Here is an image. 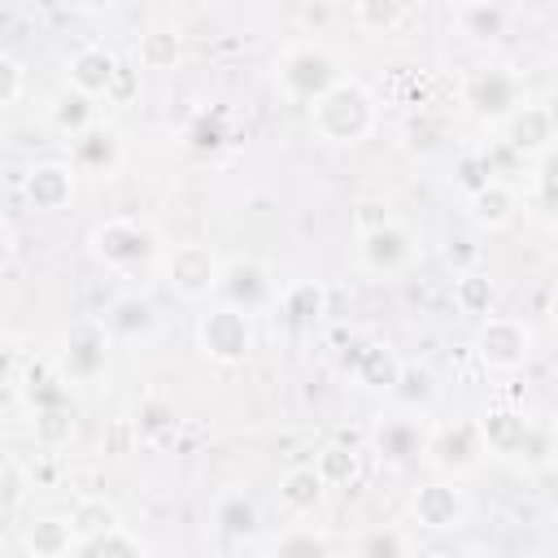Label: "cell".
<instances>
[{
  "label": "cell",
  "mask_w": 558,
  "mask_h": 558,
  "mask_svg": "<svg viewBox=\"0 0 558 558\" xmlns=\"http://www.w3.org/2000/svg\"><path fill=\"white\" fill-rule=\"evenodd\" d=\"M218 301L235 305L244 314H262L279 301V283H275L270 266H262L253 257H231L222 270V283H218Z\"/></svg>",
  "instance_id": "4fadbf2b"
},
{
  "label": "cell",
  "mask_w": 558,
  "mask_h": 558,
  "mask_svg": "<svg viewBox=\"0 0 558 558\" xmlns=\"http://www.w3.org/2000/svg\"><path fill=\"white\" fill-rule=\"evenodd\" d=\"M536 201L545 209H558V144L536 161Z\"/></svg>",
  "instance_id": "ab89813d"
},
{
  "label": "cell",
  "mask_w": 558,
  "mask_h": 558,
  "mask_svg": "<svg viewBox=\"0 0 558 558\" xmlns=\"http://www.w3.org/2000/svg\"><path fill=\"white\" fill-rule=\"evenodd\" d=\"M414 257H418V240H414V231H410L405 222H397V218H388L384 227L357 235V262H362V270H371V275H379V279L410 270Z\"/></svg>",
  "instance_id": "7c38bea8"
},
{
  "label": "cell",
  "mask_w": 558,
  "mask_h": 558,
  "mask_svg": "<svg viewBox=\"0 0 558 558\" xmlns=\"http://www.w3.org/2000/svg\"><path fill=\"white\" fill-rule=\"evenodd\" d=\"M196 349L218 362V366H240L253 349H257V327H253V314L235 310V305H209L201 318H196Z\"/></svg>",
  "instance_id": "8992f818"
},
{
  "label": "cell",
  "mask_w": 558,
  "mask_h": 558,
  "mask_svg": "<svg viewBox=\"0 0 558 558\" xmlns=\"http://www.w3.org/2000/svg\"><path fill=\"white\" fill-rule=\"evenodd\" d=\"M187 144L192 148H222L227 144V126H222V118L218 113H201L192 126H187Z\"/></svg>",
  "instance_id": "60d3db41"
},
{
  "label": "cell",
  "mask_w": 558,
  "mask_h": 558,
  "mask_svg": "<svg viewBox=\"0 0 558 558\" xmlns=\"http://www.w3.org/2000/svg\"><path fill=\"white\" fill-rule=\"evenodd\" d=\"M26 558H70L78 549V536L70 527V514H31L17 532Z\"/></svg>",
  "instance_id": "ffe728a7"
},
{
  "label": "cell",
  "mask_w": 558,
  "mask_h": 558,
  "mask_svg": "<svg viewBox=\"0 0 558 558\" xmlns=\"http://www.w3.org/2000/svg\"><path fill=\"white\" fill-rule=\"evenodd\" d=\"M275 310L283 314L288 327H314L327 314V288L318 279H296V283L279 288Z\"/></svg>",
  "instance_id": "cb8c5ba5"
},
{
  "label": "cell",
  "mask_w": 558,
  "mask_h": 558,
  "mask_svg": "<svg viewBox=\"0 0 558 558\" xmlns=\"http://www.w3.org/2000/svg\"><path fill=\"white\" fill-rule=\"evenodd\" d=\"M340 78H344V74H340V61H336L323 44L296 39V44H288V48L275 57V87H279L283 100H292V105H314V100H323Z\"/></svg>",
  "instance_id": "277c9868"
},
{
  "label": "cell",
  "mask_w": 558,
  "mask_h": 558,
  "mask_svg": "<svg viewBox=\"0 0 558 558\" xmlns=\"http://www.w3.org/2000/svg\"><path fill=\"white\" fill-rule=\"evenodd\" d=\"M109 349H113V336H109L105 318H78L61 336L57 371L70 384H92V379H100L109 371Z\"/></svg>",
  "instance_id": "9c48e42d"
},
{
  "label": "cell",
  "mask_w": 558,
  "mask_h": 558,
  "mask_svg": "<svg viewBox=\"0 0 558 558\" xmlns=\"http://www.w3.org/2000/svg\"><path fill=\"white\" fill-rule=\"evenodd\" d=\"M449 558H493V554H488V549H475V545H471V549H458V554H449Z\"/></svg>",
  "instance_id": "ee69618b"
},
{
  "label": "cell",
  "mask_w": 558,
  "mask_h": 558,
  "mask_svg": "<svg viewBox=\"0 0 558 558\" xmlns=\"http://www.w3.org/2000/svg\"><path fill=\"white\" fill-rule=\"evenodd\" d=\"M26 92V65L13 52H0V109H13Z\"/></svg>",
  "instance_id": "f35d334b"
},
{
  "label": "cell",
  "mask_w": 558,
  "mask_h": 558,
  "mask_svg": "<svg viewBox=\"0 0 558 558\" xmlns=\"http://www.w3.org/2000/svg\"><path fill=\"white\" fill-rule=\"evenodd\" d=\"M257 506H253V497H244V493H222L218 501H214V527L227 536V541H248L253 532H257Z\"/></svg>",
  "instance_id": "4dcf8cb0"
},
{
  "label": "cell",
  "mask_w": 558,
  "mask_h": 558,
  "mask_svg": "<svg viewBox=\"0 0 558 558\" xmlns=\"http://www.w3.org/2000/svg\"><path fill=\"white\" fill-rule=\"evenodd\" d=\"M314 471L323 475V484H327V488H344V484H353V480H357L362 458H357V449H353V445H327V449H318Z\"/></svg>",
  "instance_id": "e575fe53"
},
{
  "label": "cell",
  "mask_w": 558,
  "mask_h": 558,
  "mask_svg": "<svg viewBox=\"0 0 558 558\" xmlns=\"http://www.w3.org/2000/svg\"><path fill=\"white\" fill-rule=\"evenodd\" d=\"M353 558H410V536L397 523H375V527L357 532Z\"/></svg>",
  "instance_id": "d6a6232c"
},
{
  "label": "cell",
  "mask_w": 558,
  "mask_h": 558,
  "mask_svg": "<svg viewBox=\"0 0 558 558\" xmlns=\"http://www.w3.org/2000/svg\"><path fill=\"white\" fill-rule=\"evenodd\" d=\"M70 527H74V536H78V545H83V541H100V536L118 532V527H122V514H118V506H113L109 497L87 493V497H78V501L70 506Z\"/></svg>",
  "instance_id": "484cf974"
},
{
  "label": "cell",
  "mask_w": 558,
  "mask_h": 558,
  "mask_svg": "<svg viewBox=\"0 0 558 558\" xmlns=\"http://www.w3.org/2000/svg\"><path fill=\"white\" fill-rule=\"evenodd\" d=\"M70 558H144V545L126 527H118V532H109L100 541H83Z\"/></svg>",
  "instance_id": "74e56055"
},
{
  "label": "cell",
  "mask_w": 558,
  "mask_h": 558,
  "mask_svg": "<svg viewBox=\"0 0 558 558\" xmlns=\"http://www.w3.org/2000/svg\"><path fill=\"white\" fill-rule=\"evenodd\" d=\"M488 445L480 432V418H453V423H436L427 427V445H423V462L445 475V480H462L484 462Z\"/></svg>",
  "instance_id": "52a82bcc"
},
{
  "label": "cell",
  "mask_w": 558,
  "mask_h": 558,
  "mask_svg": "<svg viewBox=\"0 0 558 558\" xmlns=\"http://www.w3.org/2000/svg\"><path fill=\"white\" fill-rule=\"evenodd\" d=\"M449 22H453L458 35H466V39H475V44H493V39L506 35L510 9L497 4V0H462V4L449 9Z\"/></svg>",
  "instance_id": "7402d4cb"
},
{
  "label": "cell",
  "mask_w": 558,
  "mask_h": 558,
  "mask_svg": "<svg viewBox=\"0 0 558 558\" xmlns=\"http://www.w3.org/2000/svg\"><path fill=\"white\" fill-rule=\"evenodd\" d=\"M266 558H336V549H331L327 532L296 523V527H283V532L266 545Z\"/></svg>",
  "instance_id": "1f68e13d"
},
{
  "label": "cell",
  "mask_w": 558,
  "mask_h": 558,
  "mask_svg": "<svg viewBox=\"0 0 558 558\" xmlns=\"http://www.w3.org/2000/svg\"><path fill=\"white\" fill-rule=\"evenodd\" d=\"M179 52H183V39H179V31H170V26H153V31H144L140 44H135V61H140L144 70H170V65L179 61Z\"/></svg>",
  "instance_id": "836d02e7"
},
{
  "label": "cell",
  "mask_w": 558,
  "mask_h": 558,
  "mask_svg": "<svg viewBox=\"0 0 558 558\" xmlns=\"http://www.w3.org/2000/svg\"><path fill=\"white\" fill-rule=\"evenodd\" d=\"M549 318H554V327H558V288H554V296H549Z\"/></svg>",
  "instance_id": "f6af8a7d"
},
{
  "label": "cell",
  "mask_w": 558,
  "mask_h": 558,
  "mask_svg": "<svg viewBox=\"0 0 558 558\" xmlns=\"http://www.w3.org/2000/svg\"><path fill=\"white\" fill-rule=\"evenodd\" d=\"M310 126L327 144H362L375 131V96L344 74L323 100L310 105Z\"/></svg>",
  "instance_id": "3957f363"
},
{
  "label": "cell",
  "mask_w": 558,
  "mask_h": 558,
  "mask_svg": "<svg viewBox=\"0 0 558 558\" xmlns=\"http://www.w3.org/2000/svg\"><path fill=\"white\" fill-rule=\"evenodd\" d=\"M471 514V501H466V488L458 480H427L410 493V519L423 527V532H453L462 527Z\"/></svg>",
  "instance_id": "8fae6325"
},
{
  "label": "cell",
  "mask_w": 558,
  "mask_h": 558,
  "mask_svg": "<svg viewBox=\"0 0 558 558\" xmlns=\"http://www.w3.org/2000/svg\"><path fill=\"white\" fill-rule=\"evenodd\" d=\"M48 122L61 131V135H70V140H78L83 131H92L100 118H96V100L87 96V92H78V87H61L57 96H52V105H48Z\"/></svg>",
  "instance_id": "d4e9b609"
},
{
  "label": "cell",
  "mask_w": 558,
  "mask_h": 558,
  "mask_svg": "<svg viewBox=\"0 0 558 558\" xmlns=\"http://www.w3.org/2000/svg\"><path fill=\"white\" fill-rule=\"evenodd\" d=\"M349 17L366 35H392L414 17V4H405V0H357L349 9Z\"/></svg>",
  "instance_id": "83f0119b"
},
{
  "label": "cell",
  "mask_w": 558,
  "mask_h": 558,
  "mask_svg": "<svg viewBox=\"0 0 558 558\" xmlns=\"http://www.w3.org/2000/svg\"><path fill=\"white\" fill-rule=\"evenodd\" d=\"M227 262L209 248V244H174L161 257V279L170 283V292H179L183 301H201V296H218Z\"/></svg>",
  "instance_id": "30bf717a"
},
{
  "label": "cell",
  "mask_w": 558,
  "mask_h": 558,
  "mask_svg": "<svg viewBox=\"0 0 558 558\" xmlns=\"http://www.w3.org/2000/svg\"><path fill=\"white\" fill-rule=\"evenodd\" d=\"M440 257L453 266V275H466V270H475V257H480V248H475L471 240H449V244L440 248Z\"/></svg>",
  "instance_id": "7bdbcfd3"
},
{
  "label": "cell",
  "mask_w": 558,
  "mask_h": 558,
  "mask_svg": "<svg viewBox=\"0 0 558 558\" xmlns=\"http://www.w3.org/2000/svg\"><path fill=\"white\" fill-rule=\"evenodd\" d=\"M78 192V170L70 161H35L26 174H22V196L35 214H61Z\"/></svg>",
  "instance_id": "5bb4252c"
},
{
  "label": "cell",
  "mask_w": 558,
  "mask_h": 558,
  "mask_svg": "<svg viewBox=\"0 0 558 558\" xmlns=\"http://www.w3.org/2000/svg\"><path fill=\"white\" fill-rule=\"evenodd\" d=\"M118 78H122V61H118V52L105 48V44H83V48L70 52V61H65V83L78 87V92H87L92 100H96V96H109Z\"/></svg>",
  "instance_id": "2e32d148"
},
{
  "label": "cell",
  "mask_w": 558,
  "mask_h": 558,
  "mask_svg": "<svg viewBox=\"0 0 558 558\" xmlns=\"http://www.w3.org/2000/svg\"><path fill=\"white\" fill-rule=\"evenodd\" d=\"M445 135H449V122L440 113H432V109H418V113L405 118V148L410 153L427 157V153H436L445 144Z\"/></svg>",
  "instance_id": "d590c367"
},
{
  "label": "cell",
  "mask_w": 558,
  "mask_h": 558,
  "mask_svg": "<svg viewBox=\"0 0 558 558\" xmlns=\"http://www.w3.org/2000/svg\"><path fill=\"white\" fill-rule=\"evenodd\" d=\"M323 493H327V484H323V475L314 471V462H310V466H288V471L279 475V501H283L288 514H310V510L323 501Z\"/></svg>",
  "instance_id": "4316f807"
},
{
  "label": "cell",
  "mask_w": 558,
  "mask_h": 558,
  "mask_svg": "<svg viewBox=\"0 0 558 558\" xmlns=\"http://www.w3.org/2000/svg\"><path fill=\"white\" fill-rule=\"evenodd\" d=\"M105 327H109L113 340H126V344H131V340H148V336L157 331V310H153V301L126 292V296H118V301L105 310Z\"/></svg>",
  "instance_id": "603a6c76"
},
{
  "label": "cell",
  "mask_w": 558,
  "mask_h": 558,
  "mask_svg": "<svg viewBox=\"0 0 558 558\" xmlns=\"http://www.w3.org/2000/svg\"><path fill=\"white\" fill-rule=\"evenodd\" d=\"M87 253L113 270V275H144V270H161V257H166V244H161V231L148 222V218H131V214H113V218H100L92 231H87Z\"/></svg>",
  "instance_id": "6da1fadb"
},
{
  "label": "cell",
  "mask_w": 558,
  "mask_h": 558,
  "mask_svg": "<svg viewBox=\"0 0 558 558\" xmlns=\"http://www.w3.org/2000/svg\"><path fill=\"white\" fill-rule=\"evenodd\" d=\"M31 432H35V440H39V445H48V449L70 445V436H74V405L35 410V414H31Z\"/></svg>",
  "instance_id": "8d00e7d4"
},
{
  "label": "cell",
  "mask_w": 558,
  "mask_h": 558,
  "mask_svg": "<svg viewBox=\"0 0 558 558\" xmlns=\"http://www.w3.org/2000/svg\"><path fill=\"white\" fill-rule=\"evenodd\" d=\"M458 100L484 126H501L514 109H523V78L510 65H471L458 83Z\"/></svg>",
  "instance_id": "5b68a950"
},
{
  "label": "cell",
  "mask_w": 558,
  "mask_h": 558,
  "mask_svg": "<svg viewBox=\"0 0 558 558\" xmlns=\"http://www.w3.org/2000/svg\"><path fill=\"white\" fill-rule=\"evenodd\" d=\"M514 214H519V196H514V187L501 183V179H484L480 187L466 192V218H471L480 231H501V227L514 222Z\"/></svg>",
  "instance_id": "44dd1931"
},
{
  "label": "cell",
  "mask_w": 558,
  "mask_h": 558,
  "mask_svg": "<svg viewBox=\"0 0 558 558\" xmlns=\"http://www.w3.org/2000/svg\"><path fill=\"white\" fill-rule=\"evenodd\" d=\"M453 305L458 314L466 318H493V305H497V283L484 275V270H466V275H453Z\"/></svg>",
  "instance_id": "f546056e"
},
{
  "label": "cell",
  "mask_w": 558,
  "mask_h": 558,
  "mask_svg": "<svg viewBox=\"0 0 558 558\" xmlns=\"http://www.w3.org/2000/svg\"><path fill=\"white\" fill-rule=\"evenodd\" d=\"M423 445H427V423L414 418L410 410H405V414H388V418H379V423L371 427V449H375L384 462H392V466L423 458Z\"/></svg>",
  "instance_id": "e0dca14e"
},
{
  "label": "cell",
  "mask_w": 558,
  "mask_h": 558,
  "mask_svg": "<svg viewBox=\"0 0 558 558\" xmlns=\"http://www.w3.org/2000/svg\"><path fill=\"white\" fill-rule=\"evenodd\" d=\"M436 397H440L436 371L423 366V362H405V366H401V379H397V388H392V401H397L401 410H410V414H423Z\"/></svg>",
  "instance_id": "f1b7e54d"
},
{
  "label": "cell",
  "mask_w": 558,
  "mask_h": 558,
  "mask_svg": "<svg viewBox=\"0 0 558 558\" xmlns=\"http://www.w3.org/2000/svg\"><path fill=\"white\" fill-rule=\"evenodd\" d=\"M480 432H484L488 453H497L514 466L541 471L554 458V432L514 405H493L488 414H480Z\"/></svg>",
  "instance_id": "7a4b0ae2"
},
{
  "label": "cell",
  "mask_w": 558,
  "mask_h": 558,
  "mask_svg": "<svg viewBox=\"0 0 558 558\" xmlns=\"http://www.w3.org/2000/svg\"><path fill=\"white\" fill-rule=\"evenodd\" d=\"M401 366H405V362L397 357V349H392V344L371 340V344H362V349L353 353L349 375H353V384H357L362 392L392 397V388H397V379H401Z\"/></svg>",
  "instance_id": "d6986e66"
},
{
  "label": "cell",
  "mask_w": 558,
  "mask_h": 558,
  "mask_svg": "<svg viewBox=\"0 0 558 558\" xmlns=\"http://www.w3.org/2000/svg\"><path fill=\"white\" fill-rule=\"evenodd\" d=\"M501 140H506L510 153L541 161V157L558 144V122H554L549 105H532V100H527L523 109H514V113L501 122Z\"/></svg>",
  "instance_id": "9a60e30c"
},
{
  "label": "cell",
  "mask_w": 558,
  "mask_h": 558,
  "mask_svg": "<svg viewBox=\"0 0 558 558\" xmlns=\"http://www.w3.org/2000/svg\"><path fill=\"white\" fill-rule=\"evenodd\" d=\"M475 357L484 371L493 375H514L527 366L532 357V327L523 318H510V314H493L475 327V340H471Z\"/></svg>",
  "instance_id": "ba28073f"
},
{
  "label": "cell",
  "mask_w": 558,
  "mask_h": 558,
  "mask_svg": "<svg viewBox=\"0 0 558 558\" xmlns=\"http://www.w3.org/2000/svg\"><path fill=\"white\" fill-rule=\"evenodd\" d=\"M122 135L109 126V122H96L92 131H83L78 140H70V166L78 174H92V179H109L118 174L122 166Z\"/></svg>",
  "instance_id": "ac0fdd59"
},
{
  "label": "cell",
  "mask_w": 558,
  "mask_h": 558,
  "mask_svg": "<svg viewBox=\"0 0 558 558\" xmlns=\"http://www.w3.org/2000/svg\"><path fill=\"white\" fill-rule=\"evenodd\" d=\"M135 427H140V436H157V432H166V427H174V410L166 405V401H144L140 405V414H135Z\"/></svg>",
  "instance_id": "b9f144b4"
}]
</instances>
